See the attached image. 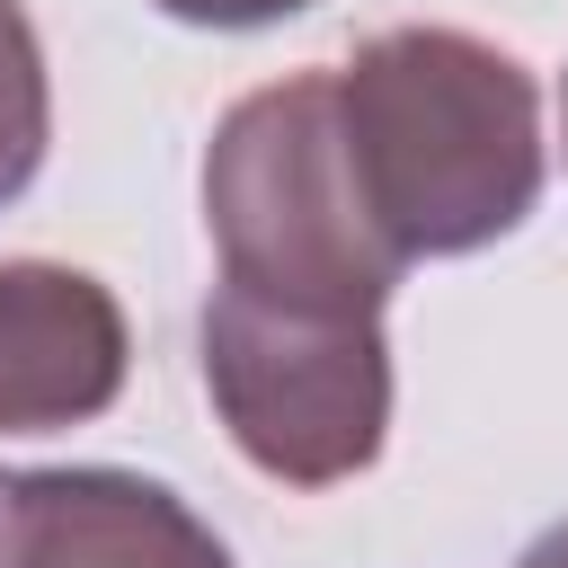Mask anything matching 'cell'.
<instances>
[{
	"instance_id": "8992f818",
	"label": "cell",
	"mask_w": 568,
	"mask_h": 568,
	"mask_svg": "<svg viewBox=\"0 0 568 568\" xmlns=\"http://www.w3.org/2000/svg\"><path fill=\"white\" fill-rule=\"evenodd\" d=\"M53 142V80H44V44L36 18L18 0H0V204H18L44 169Z\"/></svg>"
},
{
	"instance_id": "6da1fadb",
	"label": "cell",
	"mask_w": 568,
	"mask_h": 568,
	"mask_svg": "<svg viewBox=\"0 0 568 568\" xmlns=\"http://www.w3.org/2000/svg\"><path fill=\"white\" fill-rule=\"evenodd\" d=\"M346 160L373 231L417 257H470L541 204V89L470 27H382L337 71Z\"/></svg>"
},
{
	"instance_id": "277c9868",
	"label": "cell",
	"mask_w": 568,
	"mask_h": 568,
	"mask_svg": "<svg viewBox=\"0 0 568 568\" xmlns=\"http://www.w3.org/2000/svg\"><path fill=\"white\" fill-rule=\"evenodd\" d=\"M0 568H231L222 532L142 470H0Z\"/></svg>"
},
{
	"instance_id": "5b68a950",
	"label": "cell",
	"mask_w": 568,
	"mask_h": 568,
	"mask_svg": "<svg viewBox=\"0 0 568 568\" xmlns=\"http://www.w3.org/2000/svg\"><path fill=\"white\" fill-rule=\"evenodd\" d=\"M133 373L124 302L89 266L0 257V435H62L115 408Z\"/></svg>"
},
{
	"instance_id": "52a82bcc",
	"label": "cell",
	"mask_w": 568,
	"mask_h": 568,
	"mask_svg": "<svg viewBox=\"0 0 568 568\" xmlns=\"http://www.w3.org/2000/svg\"><path fill=\"white\" fill-rule=\"evenodd\" d=\"M160 18H178V27H222V36H248V27H284V18H302V9H320V0H151Z\"/></svg>"
},
{
	"instance_id": "ba28073f",
	"label": "cell",
	"mask_w": 568,
	"mask_h": 568,
	"mask_svg": "<svg viewBox=\"0 0 568 568\" xmlns=\"http://www.w3.org/2000/svg\"><path fill=\"white\" fill-rule=\"evenodd\" d=\"M515 568H568V524H550V532H532Z\"/></svg>"
},
{
	"instance_id": "9c48e42d",
	"label": "cell",
	"mask_w": 568,
	"mask_h": 568,
	"mask_svg": "<svg viewBox=\"0 0 568 568\" xmlns=\"http://www.w3.org/2000/svg\"><path fill=\"white\" fill-rule=\"evenodd\" d=\"M559 142H568V80H559Z\"/></svg>"
},
{
	"instance_id": "3957f363",
	"label": "cell",
	"mask_w": 568,
	"mask_h": 568,
	"mask_svg": "<svg viewBox=\"0 0 568 568\" xmlns=\"http://www.w3.org/2000/svg\"><path fill=\"white\" fill-rule=\"evenodd\" d=\"M204 390L222 435L284 488H337L373 470L390 435V337L382 320L275 311L248 293L204 302Z\"/></svg>"
},
{
	"instance_id": "7a4b0ae2",
	"label": "cell",
	"mask_w": 568,
	"mask_h": 568,
	"mask_svg": "<svg viewBox=\"0 0 568 568\" xmlns=\"http://www.w3.org/2000/svg\"><path fill=\"white\" fill-rule=\"evenodd\" d=\"M204 231L222 257V293H248L275 311L382 320L399 284V248L364 213L346 115H337V71H284L213 124Z\"/></svg>"
}]
</instances>
